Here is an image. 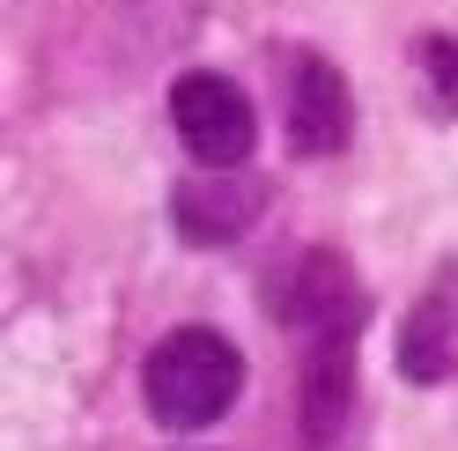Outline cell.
I'll return each mask as SVG.
<instances>
[{
  "label": "cell",
  "instance_id": "6da1fadb",
  "mask_svg": "<svg viewBox=\"0 0 458 451\" xmlns=\"http://www.w3.org/2000/svg\"><path fill=\"white\" fill-rule=\"evenodd\" d=\"M237 392H244V355L215 326L163 333V341L148 348V362H140L148 421L170 430V437H192V430H208V421H222L229 407H237Z\"/></svg>",
  "mask_w": 458,
  "mask_h": 451
},
{
  "label": "cell",
  "instance_id": "7a4b0ae2",
  "mask_svg": "<svg viewBox=\"0 0 458 451\" xmlns=\"http://www.w3.org/2000/svg\"><path fill=\"white\" fill-rule=\"evenodd\" d=\"M170 126H178L185 156L199 171H237L259 149V111H251V97L229 74H208V67L170 81Z\"/></svg>",
  "mask_w": 458,
  "mask_h": 451
},
{
  "label": "cell",
  "instance_id": "3957f363",
  "mask_svg": "<svg viewBox=\"0 0 458 451\" xmlns=\"http://www.w3.org/2000/svg\"><path fill=\"white\" fill-rule=\"evenodd\" d=\"M274 319L289 326L296 341H318V333H333V326H362L369 296H362V281H355V267L340 260V251L310 244L296 267L274 274Z\"/></svg>",
  "mask_w": 458,
  "mask_h": 451
},
{
  "label": "cell",
  "instance_id": "277c9868",
  "mask_svg": "<svg viewBox=\"0 0 458 451\" xmlns=\"http://www.w3.org/2000/svg\"><path fill=\"white\" fill-rule=\"evenodd\" d=\"M355 333L362 326H333L318 341H303V444L310 451H355V421H362Z\"/></svg>",
  "mask_w": 458,
  "mask_h": 451
},
{
  "label": "cell",
  "instance_id": "5b68a950",
  "mask_svg": "<svg viewBox=\"0 0 458 451\" xmlns=\"http://www.w3.org/2000/svg\"><path fill=\"white\" fill-rule=\"evenodd\" d=\"M355 140V89L326 52H303L289 67V149L296 156H340Z\"/></svg>",
  "mask_w": 458,
  "mask_h": 451
},
{
  "label": "cell",
  "instance_id": "8992f818",
  "mask_svg": "<svg viewBox=\"0 0 458 451\" xmlns=\"http://www.w3.org/2000/svg\"><path fill=\"white\" fill-rule=\"evenodd\" d=\"M267 215V185L259 178H237V171H208L170 192V222H178V237L215 251V244H237L251 237V222Z\"/></svg>",
  "mask_w": 458,
  "mask_h": 451
},
{
  "label": "cell",
  "instance_id": "52a82bcc",
  "mask_svg": "<svg viewBox=\"0 0 458 451\" xmlns=\"http://www.w3.org/2000/svg\"><path fill=\"white\" fill-rule=\"evenodd\" d=\"M392 362H399V378H407V385H444L458 370V267H444L407 303L399 341H392Z\"/></svg>",
  "mask_w": 458,
  "mask_h": 451
},
{
  "label": "cell",
  "instance_id": "ba28073f",
  "mask_svg": "<svg viewBox=\"0 0 458 451\" xmlns=\"http://www.w3.org/2000/svg\"><path fill=\"white\" fill-rule=\"evenodd\" d=\"M421 81L444 119H458V38H421Z\"/></svg>",
  "mask_w": 458,
  "mask_h": 451
}]
</instances>
